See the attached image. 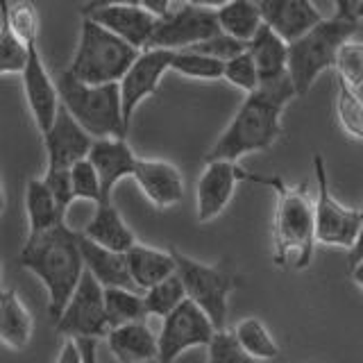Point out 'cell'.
<instances>
[{
	"instance_id": "cell-1",
	"label": "cell",
	"mask_w": 363,
	"mask_h": 363,
	"mask_svg": "<svg viewBox=\"0 0 363 363\" xmlns=\"http://www.w3.org/2000/svg\"><path fill=\"white\" fill-rule=\"evenodd\" d=\"M298 98L289 75L275 82H261L252 94H245L238 105L230 125L216 139L204 162L225 159V162H238L245 155L264 152L275 145L284 134V109Z\"/></svg>"
},
{
	"instance_id": "cell-2",
	"label": "cell",
	"mask_w": 363,
	"mask_h": 363,
	"mask_svg": "<svg viewBox=\"0 0 363 363\" xmlns=\"http://www.w3.org/2000/svg\"><path fill=\"white\" fill-rule=\"evenodd\" d=\"M18 264L43 284L48 293V315L57 320L84 272L77 230L60 223L45 232L28 234Z\"/></svg>"
},
{
	"instance_id": "cell-3",
	"label": "cell",
	"mask_w": 363,
	"mask_h": 363,
	"mask_svg": "<svg viewBox=\"0 0 363 363\" xmlns=\"http://www.w3.org/2000/svg\"><path fill=\"white\" fill-rule=\"evenodd\" d=\"M255 184L275 191L272 216V261L281 270H304L311 266L315 250L313 198L304 184L289 186L279 175H252Z\"/></svg>"
},
{
	"instance_id": "cell-4",
	"label": "cell",
	"mask_w": 363,
	"mask_h": 363,
	"mask_svg": "<svg viewBox=\"0 0 363 363\" xmlns=\"http://www.w3.org/2000/svg\"><path fill=\"white\" fill-rule=\"evenodd\" d=\"M55 84L60 94V105L91 139H128L118 82L84 84L64 68L55 77Z\"/></svg>"
},
{
	"instance_id": "cell-5",
	"label": "cell",
	"mask_w": 363,
	"mask_h": 363,
	"mask_svg": "<svg viewBox=\"0 0 363 363\" xmlns=\"http://www.w3.org/2000/svg\"><path fill=\"white\" fill-rule=\"evenodd\" d=\"M359 30L357 18H323L300 39L289 43V79L295 96L302 98L311 91L315 79L334 68L338 48Z\"/></svg>"
},
{
	"instance_id": "cell-6",
	"label": "cell",
	"mask_w": 363,
	"mask_h": 363,
	"mask_svg": "<svg viewBox=\"0 0 363 363\" xmlns=\"http://www.w3.org/2000/svg\"><path fill=\"white\" fill-rule=\"evenodd\" d=\"M139 52L141 50L98 26L96 21L82 16L77 45L66 71L84 84L121 82V77L139 57Z\"/></svg>"
},
{
	"instance_id": "cell-7",
	"label": "cell",
	"mask_w": 363,
	"mask_h": 363,
	"mask_svg": "<svg viewBox=\"0 0 363 363\" xmlns=\"http://www.w3.org/2000/svg\"><path fill=\"white\" fill-rule=\"evenodd\" d=\"M175 261V275L184 286L186 300L209 318L216 332L227 329L230 313V295L238 286V277L225 266H211L193 259L175 247H168Z\"/></svg>"
},
{
	"instance_id": "cell-8",
	"label": "cell",
	"mask_w": 363,
	"mask_h": 363,
	"mask_svg": "<svg viewBox=\"0 0 363 363\" xmlns=\"http://www.w3.org/2000/svg\"><path fill=\"white\" fill-rule=\"evenodd\" d=\"M313 170H315V198H313V223H315V243L329 247L347 250L354 243V236L363 220V209L345 207L343 202L334 198L329 189L327 166L323 155H313Z\"/></svg>"
},
{
	"instance_id": "cell-9",
	"label": "cell",
	"mask_w": 363,
	"mask_h": 363,
	"mask_svg": "<svg viewBox=\"0 0 363 363\" xmlns=\"http://www.w3.org/2000/svg\"><path fill=\"white\" fill-rule=\"evenodd\" d=\"M218 32L220 28L218 21H216L213 9L198 7L189 3V0H173V5H170L166 14L162 18H157V26L147 48L184 50L200 41L211 39Z\"/></svg>"
},
{
	"instance_id": "cell-10",
	"label": "cell",
	"mask_w": 363,
	"mask_h": 363,
	"mask_svg": "<svg viewBox=\"0 0 363 363\" xmlns=\"http://www.w3.org/2000/svg\"><path fill=\"white\" fill-rule=\"evenodd\" d=\"M64 338H105L109 332L102 286L84 270L64 311L55 320Z\"/></svg>"
},
{
	"instance_id": "cell-11",
	"label": "cell",
	"mask_w": 363,
	"mask_h": 363,
	"mask_svg": "<svg viewBox=\"0 0 363 363\" xmlns=\"http://www.w3.org/2000/svg\"><path fill=\"white\" fill-rule=\"evenodd\" d=\"M216 329L191 300H184L175 311L162 318L157 334V363H175L186 350L207 347Z\"/></svg>"
},
{
	"instance_id": "cell-12",
	"label": "cell",
	"mask_w": 363,
	"mask_h": 363,
	"mask_svg": "<svg viewBox=\"0 0 363 363\" xmlns=\"http://www.w3.org/2000/svg\"><path fill=\"white\" fill-rule=\"evenodd\" d=\"M173 62V50L164 48H147L141 50L139 57L132 62V66L121 77V109H123V123L130 130V123L134 111L150 96H157L162 77L170 71Z\"/></svg>"
},
{
	"instance_id": "cell-13",
	"label": "cell",
	"mask_w": 363,
	"mask_h": 363,
	"mask_svg": "<svg viewBox=\"0 0 363 363\" xmlns=\"http://www.w3.org/2000/svg\"><path fill=\"white\" fill-rule=\"evenodd\" d=\"M241 182H252V173L238 166V162L213 159L204 162V170L198 177L196 186V218L207 225L216 220L232 202L234 191Z\"/></svg>"
},
{
	"instance_id": "cell-14",
	"label": "cell",
	"mask_w": 363,
	"mask_h": 363,
	"mask_svg": "<svg viewBox=\"0 0 363 363\" xmlns=\"http://www.w3.org/2000/svg\"><path fill=\"white\" fill-rule=\"evenodd\" d=\"M21 84L30 116L43 136L60 111V94H57L55 77L48 73L45 62L39 50V41H30L26 45V66L21 71Z\"/></svg>"
},
{
	"instance_id": "cell-15",
	"label": "cell",
	"mask_w": 363,
	"mask_h": 363,
	"mask_svg": "<svg viewBox=\"0 0 363 363\" xmlns=\"http://www.w3.org/2000/svg\"><path fill=\"white\" fill-rule=\"evenodd\" d=\"M41 139H43V150H45V164H48L45 170L71 168L79 159H86L91 145H94V139L79 128L71 113L62 105L50 125V130L45 132Z\"/></svg>"
},
{
	"instance_id": "cell-16",
	"label": "cell",
	"mask_w": 363,
	"mask_h": 363,
	"mask_svg": "<svg viewBox=\"0 0 363 363\" xmlns=\"http://www.w3.org/2000/svg\"><path fill=\"white\" fill-rule=\"evenodd\" d=\"M132 177L157 209H170L184 200V175L166 159L136 157Z\"/></svg>"
},
{
	"instance_id": "cell-17",
	"label": "cell",
	"mask_w": 363,
	"mask_h": 363,
	"mask_svg": "<svg viewBox=\"0 0 363 363\" xmlns=\"http://www.w3.org/2000/svg\"><path fill=\"white\" fill-rule=\"evenodd\" d=\"M257 5L264 26L286 43L300 39L325 18L313 0H257Z\"/></svg>"
},
{
	"instance_id": "cell-18",
	"label": "cell",
	"mask_w": 363,
	"mask_h": 363,
	"mask_svg": "<svg viewBox=\"0 0 363 363\" xmlns=\"http://www.w3.org/2000/svg\"><path fill=\"white\" fill-rule=\"evenodd\" d=\"M86 159L98 173L102 202H113V189L121 179L132 177L136 164V155L128 139H94Z\"/></svg>"
},
{
	"instance_id": "cell-19",
	"label": "cell",
	"mask_w": 363,
	"mask_h": 363,
	"mask_svg": "<svg viewBox=\"0 0 363 363\" xmlns=\"http://www.w3.org/2000/svg\"><path fill=\"white\" fill-rule=\"evenodd\" d=\"M86 18L96 21L98 26L113 32L123 41L134 45L136 50H145L150 45L157 18L139 5H111L86 14Z\"/></svg>"
},
{
	"instance_id": "cell-20",
	"label": "cell",
	"mask_w": 363,
	"mask_h": 363,
	"mask_svg": "<svg viewBox=\"0 0 363 363\" xmlns=\"http://www.w3.org/2000/svg\"><path fill=\"white\" fill-rule=\"evenodd\" d=\"M107 347L118 363H152L157 361V334L147 320L125 323L111 327L107 336Z\"/></svg>"
},
{
	"instance_id": "cell-21",
	"label": "cell",
	"mask_w": 363,
	"mask_h": 363,
	"mask_svg": "<svg viewBox=\"0 0 363 363\" xmlns=\"http://www.w3.org/2000/svg\"><path fill=\"white\" fill-rule=\"evenodd\" d=\"M77 243H79V255H82L84 261V270L102 289L118 286V289L136 291L128 272V259H125L123 252H111L107 247L96 245L86 236L79 234V230H77Z\"/></svg>"
},
{
	"instance_id": "cell-22",
	"label": "cell",
	"mask_w": 363,
	"mask_h": 363,
	"mask_svg": "<svg viewBox=\"0 0 363 363\" xmlns=\"http://www.w3.org/2000/svg\"><path fill=\"white\" fill-rule=\"evenodd\" d=\"M79 234L86 236L100 247H107L111 252H128L136 243V236L130 230V225L123 220L121 211L113 207V202L96 204V211L91 220L79 230Z\"/></svg>"
},
{
	"instance_id": "cell-23",
	"label": "cell",
	"mask_w": 363,
	"mask_h": 363,
	"mask_svg": "<svg viewBox=\"0 0 363 363\" xmlns=\"http://www.w3.org/2000/svg\"><path fill=\"white\" fill-rule=\"evenodd\" d=\"M245 50L257 66L259 82H275L289 75V43L268 26H261L257 34L245 43Z\"/></svg>"
},
{
	"instance_id": "cell-24",
	"label": "cell",
	"mask_w": 363,
	"mask_h": 363,
	"mask_svg": "<svg viewBox=\"0 0 363 363\" xmlns=\"http://www.w3.org/2000/svg\"><path fill=\"white\" fill-rule=\"evenodd\" d=\"M128 272L136 291H147L175 272V261L170 250H159L136 241L128 252Z\"/></svg>"
},
{
	"instance_id": "cell-25",
	"label": "cell",
	"mask_w": 363,
	"mask_h": 363,
	"mask_svg": "<svg viewBox=\"0 0 363 363\" xmlns=\"http://www.w3.org/2000/svg\"><path fill=\"white\" fill-rule=\"evenodd\" d=\"M34 320L16 289L0 291V343L9 350H26L32 340Z\"/></svg>"
},
{
	"instance_id": "cell-26",
	"label": "cell",
	"mask_w": 363,
	"mask_h": 363,
	"mask_svg": "<svg viewBox=\"0 0 363 363\" xmlns=\"http://www.w3.org/2000/svg\"><path fill=\"white\" fill-rule=\"evenodd\" d=\"M26 213H28V234H39L50 227L66 223L62 211L57 209L50 189L43 177H32L26 184Z\"/></svg>"
},
{
	"instance_id": "cell-27",
	"label": "cell",
	"mask_w": 363,
	"mask_h": 363,
	"mask_svg": "<svg viewBox=\"0 0 363 363\" xmlns=\"http://www.w3.org/2000/svg\"><path fill=\"white\" fill-rule=\"evenodd\" d=\"M216 21L223 34L241 43H247L264 26L257 0H230L220 9H216Z\"/></svg>"
},
{
	"instance_id": "cell-28",
	"label": "cell",
	"mask_w": 363,
	"mask_h": 363,
	"mask_svg": "<svg viewBox=\"0 0 363 363\" xmlns=\"http://www.w3.org/2000/svg\"><path fill=\"white\" fill-rule=\"evenodd\" d=\"M102 298H105V313H107L109 329L125 325V323L147 320L143 295H139V291L109 286V289H102Z\"/></svg>"
},
{
	"instance_id": "cell-29",
	"label": "cell",
	"mask_w": 363,
	"mask_h": 363,
	"mask_svg": "<svg viewBox=\"0 0 363 363\" xmlns=\"http://www.w3.org/2000/svg\"><path fill=\"white\" fill-rule=\"evenodd\" d=\"M232 334L238 340V345L257 361H270L279 357L277 340L272 338L268 327L261 323L259 318H243V320L232 329Z\"/></svg>"
},
{
	"instance_id": "cell-30",
	"label": "cell",
	"mask_w": 363,
	"mask_h": 363,
	"mask_svg": "<svg viewBox=\"0 0 363 363\" xmlns=\"http://www.w3.org/2000/svg\"><path fill=\"white\" fill-rule=\"evenodd\" d=\"M336 121L352 141L363 143V98L357 89L347 86L336 77V98H334Z\"/></svg>"
},
{
	"instance_id": "cell-31",
	"label": "cell",
	"mask_w": 363,
	"mask_h": 363,
	"mask_svg": "<svg viewBox=\"0 0 363 363\" xmlns=\"http://www.w3.org/2000/svg\"><path fill=\"white\" fill-rule=\"evenodd\" d=\"M184 300H186V293L175 272L170 277H166L164 281H159L147 291H143V306H145L147 318H159V320L166 318L170 311H175Z\"/></svg>"
},
{
	"instance_id": "cell-32",
	"label": "cell",
	"mask_w": 363,
	"mask_h": 363,
	"mask_svg": "<svg viewBox=\"0 0 363 363\" xmlns=\"http://www.w3.org/2000/svg\"><path fill=\"white\" fill-rule=\"evenodd\" d=\"M223 66L225 62L220 60H213V57L184 48V50H173L170 71L191 77V79H207V82H213V79H223Z\"/></svg>"
},
{
	"instance_id": "cell-33",
	"label": "cell",
	"mask_w": 363,
	"mask_h": 363,
	"mask_svg": "<svg viewBox=\"0 0 363 363\" xmlns=\"http://www.w3.org/2000/svg\"><path fill=\"white\" fill-rule=\"evenodd\" d=\"M11 0H0V75H21L26 66V45H23L7 21V7Z\"/></svg>"
},
{
	"instance_id": "cell-34",
	"label": "cell",
	"mask_w": 363,
	"mask_h": 363,
	"mask_svg": "<svg viewBox=\"0 0 363 363\" xmlns=\"http://www.w3.org/2000/svg\"><path fill=\"white\" fill-rule=\"evenodd\" d=\"M7 21H9L11 32H14V37L23 45H28L30 41H39L41 18H39L37 5H34L32 0H16V3H9Z\"/></svg>"
},
{
	"instance_id": "cell-35",
	"label": "cell",
	"mask_w": 363,
	"mask_h": 363,
	"mask_svg": "<svg viewBox=\"0 0 363 363\" xmlns=\"http://www.w3.org/2000/svg\"><path fill=\"white\" fill-rule=\"evenodd\" d=\"M334 71L336 77L343 79L347 86L357 91L363 86V39L361 41L347 39L340 45L334 60Z\"/></svg>"
},
{
	"instance_id": "cell-36",
	"label": "cell",
	"mask_w": 363,
	"mask_h": 363,
	"mask_svg": "<svg viewBox=\"0 0 363 363\" xmlns=\"http://www.w3.org/2000/svg\"><path fill=\"white\" fill-rule=\"evenodd\" d=\"M223 79L230 82L232 86L241 89L243 94H252L255 89H259V73H257V66L252 62L247 50L238 52L232 60H227L223 66Z\"/></svg>"
},
{
	"instance_id": "cell-37",
	"label": "cell",
	"mask_w": 363,
	"mask_h": 363,
	"mask_svg": "<svg viewBox=\"0 0 363 363\" xmlns=\"http://www.w3.org/2000/svg\"><path fill=\"white\" fill-rule=\"evenodd\" d=\"M207 363H259L255 357H250L247 352L238 345L232 332L220 329L216 332L207 345Z\"/></svg>"
},
{
	"instance_id": "cell-38",
	"label": "cell",
	"mask_w": 363,
	"mask_h": 363,
	"mask_svg": "<svg viewBox=\"0 0 363 363\" xmlns=\"http://www.w3.org/2000/svg\"><path fill=\"white\" fill-rule=\"evenodd\" d=\"M71 173V186H73V198L75 200H84V202H102V193H100V179L96 168L91 166L89 159H79L77 164L68 168Z\"/></svg>"
},
{
	"instance_id": "cell-39",
	"label": "cell",
	"mask_w": 363,
	"mask_h": 363,
	"mask_svg": "<svg viewBox=\"0 0 363 363\" xmlns=\"http://www.w3.org/2000/svg\"><path fill=\"white\" fill-rule=\"evenodd\" d=\"M43 182H45V186L50 189V193H52V198L57 202V209H60L62 216L66 218L68 209H71V204L75 202V198H73V186H71V173H68V168H62V170H45Z\"/></svg>"
},
{
	"instance_id": "cell-40",
	"label": "cell",
	"mask_w": 363,
	"mask_h": 363,
	"mask_svg": "<svg viewBox=\"0 0 363 363\" xmlns=\"http://www.w3.org/2000/svg\"><path fill=\"white\" fill-rule=\"evenodd\" d=\"M191 50L202 52V55H207V57H213V60L227 62V60H232V57H236L238 52H243L245 43H241V41H236L232 37H227V34L218 32V34H213L211 39H207V41H200L196 45H191Z\"/></svg>"
},
{
	"instance_id": "cell-41",
	"label": "cell",
	"mask_w": 363,
	"mask_h": 363,
	"mask_svg": "<svg viewBox=\"0 0 363 363\" xmlns=\"http://www.w3.org/2000/svg\"><path fill=\"white\" fill-rule=\"evenodd\" d=\"M55 363H82V352H79V345L75 338H64Z\"/></svg>"
},
{
	"instance_id": "cell-42",
	"label": "cell",
	"mask_w": 363,
	"mask_h": 363,
	"mask_svg": "<svg viewBox=\"0 0 363 363\" xmlns=\"http://www.w3.org/2000/svg\"><path fill=\"white\" fill-rule=\"evenodd\" d=\"M111 5H139V0H86V3L79 7V14L86 16L91 11L102 9V7H111Z\"/></svg>"
},
{
	"instance_id": "cell-43",
	"label": "cell",
	"mask_w": 363,
	"mask_h": 363,
	"mask_svg": "<svg viewBox=\"0 0 363 363\" xmlns=\"http://www.w3.org/2000/svg\"><path fill=\"white\" fill-rule=\"evenodd\" d=\"M79 352H82V363H98V340L96 338H75Z\"/></svg>"
},
{
	"instance_id": "cell-44",
	"label": "cell",
	"mask_w": 363,
	"mask_h": 363,
	"mask_svg": "<svg viewBox=\"0 0 363 363\" xmlns=\"http://www.w3.org/2000/svg\"><path fill=\"white\" fill-rule=\"evenodd\" d=\"M361 259H363V220H361V227H359V232L354 236V243L347 247V270Z\"/></svg>"
},
{
	"instance_id": "cell-45",
	"label": "cell",
	"mask_w": 363,
	"mask_h": 363,
	"mask_svg": "<svg viewBox=\"0 0 363 363\" xmlns=\"http://www.w3.org/2000/svg\"><path fill=\"white\" fill-rule=\"evenodd\" d=\"M170 5H173V0H139V7H143L155 18H162L170 9Z\"/></svg>"
},
{
	"instance_id": "cell-46",
	"label": "cell",
	"mask_w": 363,
	"mask_h": 363,
	"mask_svg": "<svg viewBox=\"0 0 363 363\" xmlns=\"http://www.w3.org/2000/svg\"><path fill=\"white\" fill-rule=\"evenodd\" d=\"M334 16L336 18H354L352 16V0H334Z\"/></svg>"
},
{
	"instance_id": "cell-47",
	"label": "cell",
	"mask_w": 363,
	"mask_h": 363,
	"mask_svg": "<svg viewBox=\"0 0 363 363\" xmlns=\"http://www.w3.org/2000/svg\"><path fill=\"white\" fill-rule=\"evenodd\" d=\"M350 279L357 284L359 291H363V259L357 261V264L350 268Z\"/></svg>"
},
{
	"instance_id": "cell-48",
	"label": "cell",
	"mask_w": 363,
	"mask_h": 363,
	"mask_svg": "<svg viewBox=\"0 0 363 363\" xmlns=\"http://www.w3.org/2000/svg\"><path fill=\"white\" fill-rule=\"evenodd\" d=\"M189 3L193 5H198V7H207V9H220L223 5H227L230 0H189Z\"/></svg>"
},
{
	"instance_id": "cell-49",
	"label": "cell",
	"mask_w": 363,
	"mask_h": 363,
	"mask_svg": "<svg viewBox=\"0 0 363 363\" xmlns=\"http://www.w3.org/2000/svg\"><path fill=\"white\" fill-rule=\"evenodd\" d=\"M352 16H354L357 21H363V0H359V3L352 7Z\"/></svg>"
},
{
	"instance_id": "cell-50",
	"label": "cell",
	"mask_w": 363,
	"mask_h": 363,
	"mask_svg": "<svg viewBox=\"0 0 363 363\" xmlns=\"http://www.w3.org/2000/svg\"><path fill=\"white\" fill-rule=\"evenodd\" d=\"M5 204H7V198H5V186H3V182H0V218H3Z\"/></svg>"
},
{
	"instance_id": "cell-51",
	"label": "cell",
	"mask_w": 363,
	"mask_h": 363,
	"mask_svg": "<svg viewBox=\"0 0 363 363\" xmlns=\"http://www.w3.org/2000/svg\"><path fill=\"white\" fill-rule=\"evenodd\" d=\"M0 291H3V264H0Z\"/></svg>"
},
{
	"instance_id": "cell-52",
	"label": "cell",
	"mask_w": 363,
	"mask_h": 363,
	"mask_svg": "<svg viewBox=\"0 0 363 363\" xmlns=\"http://www.w3.org/2000/svg\"><path fill=\"white\" fill-rule=\"evenodd\" d=\"M357 3H359V0H352V7H354V5H357Z\"/></svg>"
}]
</instances>
